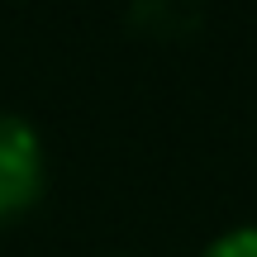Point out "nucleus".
I'll return each mask as SVG.
<instances>
[{
    "label": "nucleus",
    "instance_id": "1",
    "mask_svg": "<svg viewBox=\"0 0 257 257\" xmlns=\"http://www.w3.org/2000/svg\"><path fill=\"white\" fill-rule=\"evenodd\" d=\"M43 181H48V157L38 128L19 114H0V224L34 210L43 195Z\"/></svg>",
    "mask_w": 257,
    "mask_h": 257
},
{
    "label": "nucleus",
    "instance_id": "2",
    "mask_svg": "<svg viewBox=\"0 0 257 257\" xmlns=\"http://www.w3.org/2000/svg\"><path fill=\"white\" fill-rule=\"evenodd\" d=\"M200 257H257V224H238V229L219 233Z\"/></svg>",
    "mask_w": 257,
    "mask_h": 257
}]
</instances>
